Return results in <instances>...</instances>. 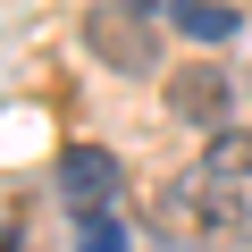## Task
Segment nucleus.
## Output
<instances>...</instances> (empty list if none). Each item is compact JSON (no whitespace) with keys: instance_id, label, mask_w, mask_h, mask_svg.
<instances>
[{"instance_id":"obj_1","label":"nucleus","mask_w":252,"mask_h":252,"mask_svg":"<svg viewBox=\"0 0 252 252\" xmlns=\"http://www.w3.org/2000/svg\"><path fill=\"white\" fill-rule=\"evenodd\" d=\"M84 51L118 76H152L160 67V26H152V0H101L84 9Z\"/></svg>"},{"instance_id":"obj_2","label":"nucleus","mask_w":252,"mask_h":252,"mask_svg":"<svg viewBox=\"0 0 252 252\" xmlns=\"http://www.w3.org/2000/svg\"><path fill=\"white\" fill-rule=\"evenodd\" d=\"M160 219H168L177 235H227V227H244V193H235V177H219V168L202 160V168L168 177Z\"/></svg>"},{"instance_id":"obj_3","label":"nucleus","mask_w":252,"mask_h":252,"mask_svg":"<svg viewBox=\"0 0 252 252\" xmlns=\"http://www.w3.org/2000/svg\"><path fill=\"white\" fill-rule=\"evenodd\" d=\"M59 193H67V210H109V202L126 193L118 152H101V143H67V152H59Z\"/></svg>"},{"instance_id":"obj_4","label":"nucleus","mask_w":252,"mask_h":252,"mask_svg":"<svg viewBox=\"0 0 252 252\" xmlns=\"http://www.w3.org/2000/svg\"><path fill=\"white\" fill-rule=\"evenodd\" d=\"M227 109H235V84H227V67H177L168 76V118L177 126H210V135H219V126H227Z\"/></svg>"},{"instance_id":"obj_5","label":"nucleus","mask_w":252,"mask_h":252,"mask_svg":"<svg viewBox=\"0 0 252 252\" xmlns=\"http://www.w3.org/2000/svg\"><path fill=\"white\" fill-rule=\"evenodd\" d=\"M177 34H193V42H235V9L227 0H177Z\"/></svg>"},{"instance_id":"obj_6","label":"nucleus","mask_w":252,"mask_h":252,"mask_svg":"<svg viewBox=\"0 0 252 252\" xmlns=\"http://www.w3.org/2000/svg\"><path fill=\"white\" fill-rule=\"evenodd\" d=\"M202 160H210L219 177H252V126H219Z\"/></svg>"},{"instance_id":"obj_7","label":"nucleus","mask_w":252,"mask_h":252,"mask_svg":"<svg viewBox=\"0 0 252 252\" xmlns=\"http://www.w3.org/2000/svg\"><path fill=\"white\" fill-rule=\"evenodd\" d=\"M76 252H126V227H118L109 210H84V219H76Z\"/></svg>"}]
</instances>
